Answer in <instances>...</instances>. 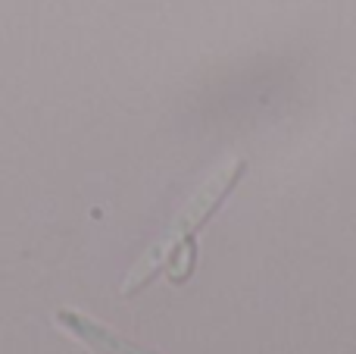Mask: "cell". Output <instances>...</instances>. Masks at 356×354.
Here are the masks:
<instances>
[{
    "instance_id": "cell-1",
    "label": "cell",
    "mask_w": 356,
    "mask_h": 354,
    "mask_svg": "<svg viewBox=\"0 0 356 354\" xmlns=\"http://www.w3.org/2000/svg\"><path fill=\"white\" fill-rule=\"evenodd\" d=\"M241 173H244V160L228 163V167H222L219 173H216L213 179H209L207 185H203L200 192L194 194V198H191V204L181 210V217L175 220L172 229H169L166 236L156 242V248H150L147 257H144V261L138 263L135 270H131V279H125V286H122L125 295L135 292V288H141L144 282H147L150 276L156 273V267H160L163 261H169V257H172L175 248H181V245H191V236H194V229L207 223V217L222 204V198L232 192V185L241 179Z\"/></svg>"
}]
</instances>
